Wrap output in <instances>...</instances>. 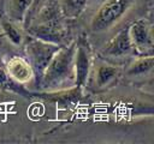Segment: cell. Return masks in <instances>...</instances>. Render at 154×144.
<instances>
[{
	"mask_svg": "<svg viewBox=\"0 0 154 144\" xmlns=\"http://www.w3.org/2000/svg\"><path fill=\"white\" fill-rule=\"evenodd\" d=\"M75 43L76 41H72L66 46H61L52 58L51 62L38 79L37 86H40L41 90L54 92L75 88Z\"/></svg>",
	"mask_w": 154,
	"mask_h": 144,
	"instance_id": "1",
	"label": "cell"
},
{
	"mask_svg": "<svg viewBox=\"0 0 154 144\" xmlns=\"http://www.w3.org/2000/svg\"><path fill=\"white\" fill-rule=\"evenodd\" d=\"M132 2L134 0H105L90 19V31L100 34L116 26L128 14Z\"/></svg>",
	"mask_w": 154,
	"mask_h": 144,
	"instance_id": "2",
	"label": "cell"
},
{
	"mask_svg": "<svg viewBox=\"0 0 154 144\" xmlns=\"http://www.w3.org/2000/svg\"><path fill=\"white\" fill-rule=\"evenodd\" d=\"M24 52L26 60L31 65L35 77H36V85L38 83V79L41 78L42 73L45 72L46 67L51 62L52 58L55 55V53L60 49V44L46 42L35 37L29 36L26 41H24Z\"/></svg>",
	"mask_w": 154,
	"mask_h": 144,
	"instance_id": "3",
	"label": "cell"
},
{
	"mask_svg": "<svg viewBox=\"0 0 154 144\" xmlns=\"http://www.w3.org/2000/svg\"><path fill=\"white\" fill-rule=\"evenodd\" d=\"M93 66V53L91 48L85 37L81 36L75 43V55H73V68H75V86L78 89H84Z\"/></svg>",
	"mask_w": 154,
	"mask_h": 144,
	"instance_id": "4",
	"label": "cell"
},
{
	"mask_svg": "<svg viewBox=\"0 0 154 144\" xmlns=\"http://www.w3.org/2000/svg\"><path fill=\"white\" fill-rule=\"evenodd\" d=\"M26 29L29 36L31 37L64 46L66 30L58 18L41 19L37 23H31Z\"/></svg>",
	"mask_w": 154,
	"mask_h": 144,
	"instance_id": "5",
	"label": "cell"
},
{
	"mask_svg": "<svg viewBox=\"0 0 154 144\" xmlns=\"http://www.w3.org/2000/svg\"><path fill=\"white\" fill-rule=\"evenodd\" d=\"M134 52L138 55H153L154 38L152 25L147 19H137L128 26Z\"/></svg>",
	"mask_w": 154,
	"mask_h": 144,
	"instance_id": "6",
	"label": "cell"
},
{
	"mask_svg": "<svg viewBox=\"0 0 154 144\" xmlns=\"http://www.w3.org/2000/svg\"><path fill=\"white\" fill-rule=\"evenodd\" d=\"M90 76L93 77V86L95 88V90L105 91L117 84L120 78V68L119 66L109 61L99 59L93 61Z\"/></svg>",
	"mask_w": 154,
	"mask_h": 144,
	"instance_id": "7",
	"label": "cell"
},
{
	"mask_svg": "<svg viewBox=\"0 0 154 144\" xmlns=\"http://www.w3.org/2000/svg\"><path fill=\"white\" fill-rule=\"evenodd\" d=\"M5 70L8 77L20 86H36L35 72L26 60V58L14 55L11 56L5 64Z\"/></svg>",
	"mask_w": 154,
	"mask_h": 144,
	"instance_id": "8",
	"label": "cell"
},
{
	"mask_svg": "<svg viewBox=\"0 0 154 144\" xmlns=\"http://www.w3.org/2000/svg\"><path fill=\"white\" fill-rule=\"evenodd\" d=\"M134 52V47L129 36V31L128 28L120 30L119 32H117L111 40L105 46L103 49V55L108 56V58H124L130 55Z\"/></svg>",
	"mask_w": 154,
	"mask_h": 144,
	"instance_id": "9",
	"label": "cell"
},
{
	"mask_svg": "<svg viewBox=\"0 0 154 144\" xmlns=\"http://www.w3.org/2000/svg\"><path fill=\"white\" fill-rule=\"evenodd\" d=\"M0 32L13 47H22L25 41V35L22 25L10 19L7 16L0 17Z\"/></svg>",
	"mask_w": 154,
	"mask_h": 144,
	"instance_id": "10",
	"label": "cell"
},
{
	"mask_svg": "<svg viewBox=\"0 0 154 144\" xmlns=\"http://www.w3.org/2000/svg\"><path fill=\"white\" fill-rule=\"evenodd\" d=\"M154 67L153 55H140L126 68L125 74L128 78H143L152 74Z\"/></svg>",
	"mask_w": 154,
	"mask_h": 144,
	"instance_id": "11",
	"label": "cell"
},
{
	"mask_svg": "<svg viewBox=\"0 0 154 144\" xmlns=\"http://www.w3.org/2000/svg\"><path fill=\"white\" fill-rule=\"evenodd\" d=\"M31 0H8L6 16L13 22L23 25L26 20Z\"/></svg>",
	"mask_w": 154,
	"mask_h": 144,
	"instance_id": "12",
	"label": "cell"
},
{
	"mask_svg": "<svg viewBox=\"0 0 154 144\" xmlns=\"http://www.w3.org/2000/svg\"><path fill=\"white\" fill-rule=\"evenodd\" d=\"M87 2L88 0H58V8L64 18L76 19L83 13Z\"/></svg>",
	"mask_w": 154,
	"mask_h": 144,
	"instance_id": "13",
	"label": "cell"
},
{
	"mask_svg": "<svg viewBox=\"0 0 154 144\" xmlns=\"http://www.w3.org/2000/svg\"><path fill=\"white\" fill-rule=\"evenodd\" d=\"M20 85L16 84L7 74L5 70V65L0 61V89L7 90V91H14V92H22L23 90L19 88Z\"/></svg>",
	"mask_w": 154,
	"mask_h": 144,
	"instance_id": "14",
	"label": "cell"
},
{
	"mask_svg": "<svg viewBox=\"0 0 154 144\" xmlns=\"http://www.w3.org/2000/svg\"><path fill=\"white\" fill-rule=\"evenodd\" d=\"M43 4H45V0H31L30 8H29V11H28L26 19L32 18L34 16H36V14H37V13L41 11V8H42Z\"/></svg>",
	"mask_w": 154,
	"mask_h": 144,
	"instance_id": "15",
	"label": "cell"
}]
</instances>
